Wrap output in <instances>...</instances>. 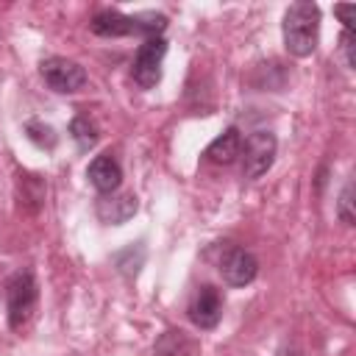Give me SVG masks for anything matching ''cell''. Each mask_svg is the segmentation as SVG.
I'll use <instances>...</instances> for the list:
<instances>
[{
	"mask_svg": "<svg viewBox=\"0 0 356 356\" xmlns=\"http://www.w3.org/2000/svg\"><path fill=\"white\" fill-rule=\"evenodd\" d=\"M242 170H245V178H261L270 167H273V159H275V136L270 131H256L245 139L242 145Z\"/></svg>",
	"mask_w": 356,
	"mask_h": 356,
	"instance_id": "8992f818",
	"label": "cell"
},
{
	"mask_svg": "<svg viewBox=\"0 0 356 356\" xmlns=\"http://www.w3.org/2000/svg\"><path fill=\"white\" fill-rule=\"evenodd\" d=\"M353 184H345L342 195H339V203H337V214L345 225H353Z\"/></svg>",
	"mask_w": 356,
	"mask_h": 356,
	"instance_id": "4fadbf2b",
	"label": "cell"
},
{
	"mask_svg": "<svg viewBox=\"0 0 356 356\" xmlns=\"http://www.w3.org/2000/svg\"><path fill=\"white\" fill-rule=\"evenodd\" d=\"M186 314H189V320L197 325V328H203V331H209V328H214L217 323H220V317H222V295H220V289H214V286H200L195 295H192V300H189V306H186Z\"/></svg>",
	"mask_w": 356,
	"mask_h": 356,
	"instance_id": "52a82bcc",
	"label": "cell"
},
{
	"mask_svg": "<svg viewBox=\"0 0 356 356\" xmlns=\"http://www.w3.org/2000/svg\"><path fill=\"white\" fill-rule=\"evenodd\" d=\"M136 211V197L134 195H106V197H100L97 200V217L103 220V222H111V225H120V222H125L131 214Z\"/></svg>",
	"mask_w": 356,
	"mask_h": 356,
	"instance_id": "9c48e42d",
	"label": "cell"
},
{
	"mask_svg": "<svg viewBox=\"0 0 356 356\" xmlns=\"http://www.w3.org/2000/svg\"><path fill=\"white\" fill-rule=\"evenodd\" d=\"M342 50H345L348 67H353V64H356V58H353V33H350V31H342Z\"/></svg>",
	"mask_w": 356,
	"mask_h": 356,
	"instance_id": "9a60e30c",
	"label": "cell"
},
{
	"mask_svg": "<svg viewBox=\"0 0 356 356\" xmlns=\"http://www.w3.org/2000/svg\"><path fill=\"white\" fill-rule=\"evenodd\" d=\"M167 56V42L161 36H153V39H145L136 50V58H134V81L142 86V89H153L159 81H161V61Z\"/></svg>",
	"mask_w": 356,
	"mask_h": 356,
	"instance_id": "5b68a950",
	"label": "cell"
},
{
	"mask_svg": "<svg viewBox=\"0 0 356 356\" xmlns=\"http://www.w3.org/2000/svg\"><path fill=\"white\" fill-rule=\"evenodd\" d=\"M317 39H320V8H317V3H309V0L292 3L284 14V47L292 56L306 58L317 50Z\"/></svg>",
	"mask_w": 356,
	"mask_h": 356,
	"instance_id": "6da1fadb",
	"label": "cell"
},
{
	"mask_svg": "<svg viewBox=\"0 0 356 356\" xmlns=\"http://www.w3.org/2000/svg\"><path fill=\"white\" fill-rule=\"evenodd\" d=\"M36 298H39V289H36V281L33 275L25 270V273H17L8 286H6V306H8V325L11 328H22L33 309H36Z\"/></svg>",
	"mask_w": 356,
	"mask_h": 356,
	"instance_id": "7a4b0ae2",
	"label": "cell"
},
{
	"mask_svg": "<svg viewBox=\"0 0 356 356\" xmlns=\"http://www.w3.org/2000/svg\"><path fill=\"white\" fill-rule=\"evenodd\" d=\"M334 14L342 17L345 31H353V14H356V6H334Z\"/></svg>",
	"mask_w": 356,
	"mask_h": 356,
	"instance_id": "5bb4252c",
	"label": "cell"
},
{
	"mask_svg": "<svg viewBox=\"0 0 356 356\" xmlns=\"http://www.w3.org/2000/svg\"><path fill=\"white\" fill-rule=\"evenodd\" d=\"M86 175H89L92 186H95L100 195L117 192V186H120V181H122V170H120V164H117L111 156H97V159H92Z\"/></svg>",
	"mask_w": 356,
	"mask_h": 356,
	"instance_id": "ba28073f",
	"label": "cell"
},
{
	"mask_svg": "<svg viewBox=\"0 0 356 356\" xmlns=\"http://www.w3.org/2000/svg\"><path fill=\"white\" fill-rule=\"evenodd\" d=\"M89 28H92V33H97V36H131V33H136L134 17H125V14L111 11V8L95 14L92 22H89Z\"/></svg>",
	"mask_w": 356,
	"mask_h": 356,
	"instance_id": "30bf717a",
	"label": "cell"
},
{
	"mask_svg": "<svg viewBox=\"0 0 356 356\" xmlns=\"http://www.w3.org/2000/svg\"><path fill=\"white\" fill-rule=\"evenodd\" d=\"M217 270H220V275H222V281L228 286H245V284H250L256 278L259 261H256V256L250 250L225 242L220 248V256H217Z\"/></svg>",
	"mask_w": 356,
	"mask_h": 356,
	"instance_id": "3957f363",
	"label": "cell"
},
{
	"mask_svg": "<svg viewBox=\"0 0 356 356\" xmlns=\"http://www.w3.org/2000/svg\"><path fill=\"white\" fill-rule=\"evenodd\" d=\"M70 134H72V139L78 142L81 150H89V147L97 142V125H95L89 117H75V120L70 122Z\"/></svg>",
	"mask_w": 356,
	"mask_h": 356,
	"instance_id": "7c38bea8",
	"label": "cell"
},
{
	"mask_svg": "<svg viewBox=\"0 0 356 356\" xmlns=\"http://www.w3.org/2000/svg\"><path fill=\"white\" fill-rule=\"evenodd\" d=\"M39 72L44 78V83L58 92V95H72L78 89H83L86 83V70L72 61V58H64V56H50L39 64Z\"/></svg>",
	"mask_w": 356,
	"mask_h": 356,
	"instance_id": "277c9868",
	"label": "cell"
},
{
	"mask_svg": "<svg viewBox=\"0 0 356 356\" xmlns=\"http://www.w3.org/2000/svg\"><path fill=\"white\" fill-rule=\"evenodd\" d=\"M242 153V136L236 128H225L209 147H206V159L214 164H231L236 156Z\"/></svg>",
	"mask_w": 356,
	"mask_h": 356,
	"instance_id": "8fae6325",
	"label": "cell"
}]
</instances>
